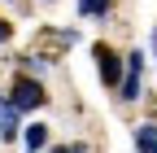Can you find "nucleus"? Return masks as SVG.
<instances>
[{
	"label": "nucleus",
	"mask_w": 157,
	"mask_h": 153,
	"mask_svg": "<svg viewBox=\"0 0 157 153\" xmlns=\"http://www.w3.org/2000/svg\"><path fill=\"white\" fill-rule=\"evenodd\" d=\"M44 101H48V92L39 88L35 79H17V83H13V101H9V105H13L17 114H22V109H39Z\"/></svg>",
	"instance_id": "f257e3e1"
},
{
	"label": "nucleus",
	"mask_w": 157,
	"mask_h": 153,
	"mask_svg": "<svg viewBox=\"0 0 157 153\" xmlns=\"http://www.w3.org/2000/svg\"><path fill=\"white\" fill-rule=\"evenodd\" d=\"M92 53H96V66H101V79L105 83H122V61H118V53L109 44H96Z\"/></svg>",
	"instance_id": "f03ea898"
},
{
	"label": "nucleus",
	"mask_w": 157,
	"mask_h": 153,
	"mask_svg": "<svg viewBox=\"0 0 157 153\" xmlns=\"http://www.w3.org/2000/svg\"><path fill=\"white\" fill-rule=\"evenodd\" d=\"M140 74H144V57L131 53V61H127V79H122V96H127V101L140 96Z\"/></svg>",
	"instance_id": "7ed1b4c3"
},
{
	"label": "nucleus",
	"mask_w": 157,
	"mask_h": 153,
	"mask_svg": "<svg viewBox=\"0 0 157 153\" xmlns=\"http://www.w3.org/2000/svg\"><path fill=\"white\" fill-rule=\"evenodd\" d=\"M0 136H5V140L17 136V109H13L5 96H0Z\"/></svg>",
	"instance_id": "20e7f679"
},
{
	"label": "nucleus",
	"mask_w": 157,
	"mask_h": 153,
	"mask_svg": "<svg viewBox=\"0 0 157 153\" xmlns=\"http://www.w3.org/2000/svg\"><path fill=\"white\" fill-rule=\"evenodd\" d=\"M26 144H31V153L44 149V144H48V127H44V123H31V127H26Z\"/></svg>",
	"instance_id": "39448f33"
},
{
	"label": "nucleus",
	"mask_w": 157,
	"mask_h": 153,
	"mask_svg": "<svg viewBox=\"0 0 157 153\" xmlns=\"http://www.w3.org/2000/svg\"><path fill=\"white\" fill-rule=\"evenodd\" d=\"M78 9H83V13H105L109 0H78Z\"/></svg>",
	"instance_id": "423d86ee"
},
{
	"label": "nucleus",
	"mask_w": 157,
	"mask_h": 153,
	"mask_svg": "<svg viewBox=\"0 0 157 153\" xmlns=\"http://www.w3.org/2000/svg\"><path fill=\"white\" fill-rule=\"evenodd\" d=\"M52 153H87V149H83V144H57Z\"/></svg>",
	"instance_id": "0eeeda50"
},
{
	"label": "nucleus",
	"mask_w": 157,
	"mask_h": 153,
	"mask_svg": "<svg viewBox=\"0 0 157 153\" xmlns=\"http://www.w3.org/2000/svg\"><path fill=\"white\" fill-rule=\"evenodd\" d=\"M5 40H9V22L0 18V44H5Z\"/></svg>",
	"instance_id": "6e6552de"
}]
</instances>
